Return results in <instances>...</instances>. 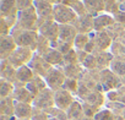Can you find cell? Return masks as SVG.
Segmentation results:
<instances>
[{
    "mask_svg": "<svg viewBox=\"0 0 125 120\" xmlns=\"http://www.w3.org/2000/svg\"><path fill=\"white\" fill-rule=\"evenodd\" d=\"M54 100H55V105L60 110H68L71 107V104L75 102L71 93L69 91H66L65 88H60V90L55 91Z\"/></svg>",
    "mask_w": 125,
    "mask_h": 120,
    "instance_id": "cell-2",
    "label": "cell"
},
{
    "mask_svg": "<svg viewBox=\"0 0 125 120\" xmlns=\"http://www.w3.org/2000/svg\"><path fill=\"white\" fill-rule=\"evenodd\" d=\"M15 114V102L11 98H3L1 99V115L11 116Z\"/></svg>",
    "mask_w": 125,
    "mask_h": 120,
    "instance_id": "cell-11",
    "label": "cell"
},
{
    "mask_svg": "<svg viewBox=\"0 0 125 120\" xmlns=\"http://www.w3.org/2000/svg\"><path fill=\"white\" fill-rule=\"evenodd\" d=\"M115 118L113 116L112 111L109 110H102V111H98L94 116V120H114Z\"/></svg>",
    "mask_w": 125,
    "mask_h": 120,
    "instance_id": "cell-22",
    "label": "cell"
},
{
    "mask_svg": "<svg viewBox=\"0 0 125 120\" xmlns=\"http://www.w3.org/2000/svg\"><path fill=\"white\" fill-rule=\"evenodd\" d=\"M112 71L116 76H125V60H115L112 63Z\"/></svg>",
    "mask_w": 125,
    "mask_h": 120,
    "instance_id": "cell-16",
    "label": "cell"
},
{
    "mask_svg": "<svg viewBox=\"0 0 125 120\" xmlns=\"http://www.w3.org/2000/svg\"><path fill=\"white\" fill-rule=\"evenodd\" d=\"M14 6H15V0H1V12L4 15L9 14Z\"/></svg>",
    "mask_w": 125,
    "mask_h": 120,
    "instance_id": "cell-21",
    "label": "cell"
},
{
    "mask_svg": "<svg viewBox=\"0 0 125 120\" xmlns=\"http://www.w3.org/2000/svg\"><path fill=\"white\" fill-rule=\"evenodd\" d=\"M83 64H85V66H87V68H94L96 66V60H94V58L93 56H91V55H88L87 58H86V60L83 61Z\"/></svg>",
    "mask_w": 125,
    "mask_h": 120,
    "instance_id": "cell-26",
    "label": "cell"
},
{
    "mask_svg": "<svg viewBox=\"0 0 125 120\" xmlns=\"http://www.w3.org/2000/svg\"><path fill=\"white\" fill-rule=\"evenodd\" d=\"M87 8L91 10H99L102 6V0H85Z\"/></svg>",
    "mask_w": 125,
    "mask_h": 120,
    "instance_id": "cell-25",
    "label": "cell"
},
{
    "mask_svg": "<svg viewBox=\"0 0 125 120\" xmlns=\"http://www.w3.org/2000/svg\"><path fill=\"white\" fill-rule=\"evenodd\" d=\"M109 22H110V17H108V16H101L96 21V26H98V23H99V26H105Z\"/></svg>",
    "mask_w": 125,
    "mask_h": 120,
    "instance_id": "cell-27",
    "label": "cell"
},
{
    "mask_svg": "<svg viewBox=\"0 0 125 120\" xmlns=\"http://www.w3.org/2000/svg\"><path fill=\"white\" fill-rule=\"evenodd\" d=\"M64 87H65L66 91H69V92L71 93V92L77 91V87H79V86H77V82H76L74 79H71V80H66V81H65Z\"/></svg>",
    "mask_w": 125,
    "mask_h": 120,
    "instance_id": "cell-24",
    "label": "cell"
},
{
    "mask_svg": "<svg viewBox=\"0 0 125 120\" xmlns=\"http://www.w3.org/2000/svg\"><path fill=\"white\" fill-rule=\"evenodd\" d=\"M14 43L10 38H4L3 42H1V51H3V55H6L5 53H10L14 48Z\"/></svg>",
    "mask_w": 125,
    "mask_h": 120,
    "instance_id": "cell-20",
    "label": "cell"
},
{
    "mask_svg": "<svg viewBox=\"0 0 125 120\" xmlns=\"http://www.w3.org/2000/svg\"><path fill=\"white\" fill-rule=\"evenodd\" d=\"M48 120H58V119H55V118H52V119H48Z\"/></svg>",
    "mask_w": 125,
    "mask_h": 120,
    "instance_id": "cell-33",
    "label": "cell"
},
{
    "mask_svg": "<svg viewBox=\"0 0 125 120\" xmlns=\"http://www.w3.org/2000/svg\"><path fill=\"white\" fill-rule=\"evenodd\" d=\"M98 38H99V43H101L102 48H105L107 45H109V38L108 37H105L104 34H101Z\"/></svg>",
    "mask_w": 125,
    "mask_h": 120,
    "instance_id": "cell-28",
    "label": "cell"
},
{
    "mask_svg": "<svg viewBox=\"0 0 125 120\" xmlns=\"http://www.w3.org/2000/svg\"><path fill=\"white\" fill-rule=\"evenodd\" d=\"M45 59H47V61L49 64H58L60 60H61V55H60V53L50 51V53H48V55H47Z\"/></svg>",
    "mask_w": 125,
    "mask_h": 120,
    "instance_id": "cell-23",
    "label": "cell"
},
{
    "mask_svg": "<svg viewBox=\"0 0 125 120\" xmlns=\"http://www.w3.org/2000/svg\"><path fill=\"white\" fill-rule=\"evenodd\" d=\"M1 120H12V118L8 115H1Z\"/></svg>",
    "mask_w": 125,
    "mask_h": 120,
    "instance_id": "cell-31",
    "label": "cell"
},
{
    "mask_svg": "<svg viewBox=\"0 0 125 120\" xmlns=\"http://www.w3.org/2000/svg\"><path fill=\"white\" fill-rule=\"evenodd\" d=\"M53 104H55L54 93L49 88H44L43 91H41L33 99L34 108H39V109H43V110L50 109L53 107Z\"/></svg>",
    "mask_w": 125,
    "mask_h": 120,
    "instance_id": "cell-1",
    "label": "cell"
},
{
    "mask_svg": "<svg viewBox=\"0 0 125 120\" xmlns=\"http://www.w3.org/2000/svg\"><path fill=\"white\" fill-rule=\"evenodd\" d=\"M16 40L21 45H31L36 40V34L33 32H22L20 33V36H17Z\"/></svg>",
    "mask_w": 125,
    "mask_h": 120,
    "instance_id": "cell-13",
    "label": "cell"
},
{
    "mask_svg": "<svg viewBox=\"0 0 125 120\" xmlns=\"http://www.w3.org/2000/svg\"><path fill=\"white\" fill-rule=\"evenodd\" d=\"M123 82H124V83H125V76H124V77H123Z\"/></svg>",
    "mask_w": 125,
    "mask_h": 120,
    "instance_id": "cell-34",
    "label": "cell"
},
{
    "mask_svg": "<svg viewBox=\"0 0 125 120\" xmlns=\"http://www.w3.org/2000/svg\"><path fill=\"white\" fill-rule=\"evenodd\" d=\"M74 34H75L74 28L70 26H60L59 27V38L62 40H65V42L71 40Z\"/></svg>",
    "mask_w": 125,
    "mask_h": 120,
    "instance_id": "cell-15",
    "label": "cell"
},
{
    "mask_svg": "<svg viewBox=\"0 0 125 120\" xmlns=\"http://www.w3.org/2000/svg\"><path fill=\"white\" fill-rule=\"evenodd\" d=\"M12 90H14V86L10 81H5V80L1 81V90H0V93H1L3 98H8V96H10Z\"/></svg>",
    "mask_w": 125,
    "mask_h": 120,
    "instance_id": "cell-17",
    "label": "cell"
},
{
    "mask_svg": "<svg viewBox=\"0 0 125 120\" xmlns=\"http://www.w3.org/2000/svg\"><path fill=\"white\" fill-rule=\"evenodd\" d=\"M120 98V100L125 102V88H121V91L118 93V99Z\"/></svg>",
    "mask_w": 125,
    "mask_h": 120,
    "instance_id": "cell-30",
    "label": "cell"
},
{
    "mask_svg": "<svg viewBox=\"0 0 125 120\" xmlns=\"http://www.w3.org/2000/svg\"><path fill=\"white\" fill-rule=\"evenodd\" d=\"M54 15H55V19L59 21V22H68L70 20L74 19V12L66 8V6H62V5H59L55 8L54 10Z\"/></svg>",
    "mask_w": 125,
    "mask_h": 120,
    "instance_id": "cell-5",
    "label": "cell"
},
{
    "mask_svg": "<svg viewBox=\"0 0 125 120\" xmlns=\"http://www.w3.org/2000/svg\"><path fill=\"white\" fill-rule=\"evenodd\" d=\"M37 9H38L39 15H42V16H48V15L50 14L52 6H50V4H49V3L38 1V4H37Z\"/></svg>",
    "mask_w": 125,
    "mask_h": 120,
    "instance_id": "cell-18",
    "label": "cell"
},
{
    "mask_svg": "<svg viewBox=\"0 0 125 120\" xmlns=\"http://www.w3.org/2000/svg\"><path fill=\"white\" fill-rule=\"evenodd\" d=\"M17 1H19L20 9H25V8L30 6V4H31V0H17Z\"/></svg>",
    "mask_w": 125,
    "mask_h": 120,
    "instance_id": "cell-29",
    "label": "cell"
},
{
    "mask_svg": "<svg viewBox=\"0 0 125 120\" xmlns=\"http://www.w3.org/2000/svg\"><path fill=\"white\" fill-rule=\"evenodd\" d=\"M20 120H30V119H20Z\"/></svg>",
    "mask_w": 125,
    "mask_h": 120,
    "instance_id": "cell-36",
    "label": "cell"
},
{
    "mask_svg": "<svg viewBox=\"0 0 125 120\" xmlns=\"http://www.w3.org/2000/svg\"><path fill=\"white\" fill-rule=\"evenodd\" d=\"M86 103L90 105H93L96 108H98L102 103H103V96L99 92H91L87 97H86Z\"/></svg>",
    "mask_w": 125,
    "mask_h": 120,
    "instance_id": "cell-14",
    "label": "cell"
},
{
    "mask_svg": "<svg viewBox=\"0 0 125 120\" xmlns=\"http://www.w3.org/2000/svg\"><path fill=\"white\" fill-rule=\"evenodd\" d=\"M28 54H31L28 50H20V51L14 53V55H12L11 59H10V60H11V63H12V65H16V66L22 65L25 61H27Z\"/></svg>",
    "mask_w": 125,
    "mask_h": 120,
    "instance_id": "cell-12",
    "label": "cell"
},
{
    "mask_svg": "<svg viewBox=\"0 0 125 120\" xmlns=\"http://www.w3.org/2000/svg\"><path fill=\"white\" fill-rule=\"evenodd\" d=\"M124 119H125V109H124Z\"/></svg>",
    "mask_w": 125,
    "mask_h": 120,
    "instance_id": "cell-35",
    "label": "cell"
},
{
    "mask_svg": "<svg viewBox=\"0 0 125 120\" xmlns=\"http://www.w3.org/2000/svg\"><path fill=\"white\" fill-rule=\"evenodd\" d=\"M66 114H68V119L69 120H83L82 119V116L85 115L83 107L80 103L74 102L71 104V107L66 110Z\"/></svg>",
    "mask_w": 125,
    "mask_h": 120,
    "instance_id": "cell-8",
    "label": "cell"
},
{
    "mask_svg": "<svg viewBox=\"0 0 125 120\" xmlns=\"http://www.w3.org/2000/svg\"><path fill=\"white\" fill-rule=\"evenodd\" d=\"M14 98H15L16 102L28 103V104L33 103V99H34V97L32 96V93H31L27 88H23V87L16 88V90L14 91Z\"/></svg>",
    "mask_w": 125,
    "mask_h": 120,
    "instance_id": "cell-6",
    "label": "cell"
},
{
    "mask_svg": "<svg viewBox=\"0 0 125 120\" xmlns=\"http://www.w3.org/2000/svg\"><path fill=\"white\" fill-rule=\"evenodd\" d=\"M32 119L33 120H48V115L45 111H43V109H39V108H33L32 110Z\"/></svg>",
    "mask_w": 125,
    "mask_h": 120,
    "instance_id": "cell-19",
    "label": "cell"
},
{
    "mask_svg": "<svg viewBox=\"0 0 125 120\" xmlns=\"http://www.w3.org/2000/svg\"><path fill=\"white\" fill-rule=\"evenodd\" d=\"M15 115L19 119H28L32 115V108L28 103H21L15 100Z\"/></svg>",
    "mask_w": 125,
    "mask_h": 120,
    "instance_id": "cell-7",
    "label": "cell"
},
{
    "mask_svg": "<svg viewBox=\"0 0 125 120\" xmlns=\"http://www.w3.org/2000/svg\"><path fill=\"white\" fill-rule=\"evenodd\" d=\"M16 79L22 83H30L33 80V75H32V71L28 68L21 66L16 72Z\"/></svg>",
    "mask_w": 125,
    "mask_h": 120,
    "instance_id": "cell-10",
    "label": "cell"
},
{
    "mask_svg": "<svg viewBox=\"0 0 125 120\" xmlns=\"http://www.w3.org/2000/svg\"><path fill=\"white\" fill-rule=\"evenodd\" d=\"M114 120H125L124 118H121V116H118V118H115Z\"/></svg>",
    "mask_w": 125,
    "mask_h": 120,
    "instance_id": "cell-32",
    "label": "cell"
},
{
    "mask_svg": "<svg viewBox=\"0 0 125 120\" xmlns=\"http://www.w3.org/2000/svg\"><path fill=\"white\" fill-rule=\"evenodd\" d=\"M26 88L32 93L33 97H36L41 91H43V90L45 88V83H44L39 77H34L30 83H27V87H26Z\"/></svg>",
    "mask_w": 125,
    "mask_h": 120,
    "instance_id": "cell-9",
    "label": "cell"
},
{
    "mask_svg": "<svg viewBox=\"0 0 125 120\" xmlns=\"http://www.w3.org/2000/svg\"><path fill=\"white\" fill-rule=\"evenodd\" d=\"M45 80H47V85L49 86L50 90H60V87L65 83V77H64V74L60 72L59 70L56 69H52L48 75L45 76Z\"/></svg>",
    "mask_w": 125,
    "mask_h": 120,
    "instance_id": "cell-3",
    "label": "cell"
},
{
    "mask_svg": "<svg viewBox=\"0 0 125 120\" xmlns=\"http://www.w3.org/2000/svg\"><path fill=\"white\" fill-rule=\"evenodd\" d=\"M101 82L107 90H114V88H118L120 86V81H119L118 76L113 71H109V70L102 71Z\"/></svg>",
    "mask_w": 125,
    "mask_h": 120,
    "instance_id": "cell-4",
    "label": "cell"
}]
</instances>
